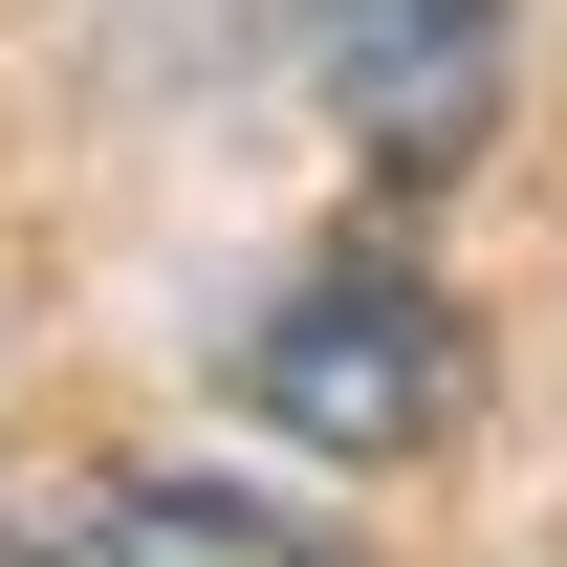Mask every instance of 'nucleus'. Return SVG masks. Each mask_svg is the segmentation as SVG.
I'll use <instances>...</instances> for the list:
<instances>
[{
  "mask_svg": "<svg viewBox=\"0 0 567 567\" xmlns=\"http://www.w3.org/2000/svg\"><path fill=\"white\" fill-rule=\"evenodd\" d=\"M306 87L371 175H458L502 132V0H306Z\"/></svg>",
  "mask_w": 567,
  "mask_h": 567,
  "instance_id": "f03ea898",
  "label": "nucleus"
},
{
  "mask_svg": "<svg viewBox=\"0 0 567 567\" xmlns=\"http://www.w3.org/2000/svg\"><path fill=\"white\" fill-rule=\"evenodd\" d=\"M66 567H328L284 502H240V481H110L66 524Z\"/></svg>",
  "mask_w": 567,
  "mask_h": 567,
  "instance_id": "7ed1b4c3",
  "label": "nucleus"
},
{
  "mask_svg": "<svg viewBox=\"0 0 567 567\" xmlns=\"http://www.w3.org/2000/svg\"><path fill=\"white\" fill-rule=\"evenodd\" d=\"M240 393H262L306 458H415V436H458L481 350H458V306H436L415 262H306L262 328H240Z\"/></svg>",
  "mask_w": 567,
  "mask_h": 567,
  "instance_id": "f257e3e1",
  "label": "nucleus"
}]
</instances>
